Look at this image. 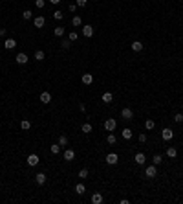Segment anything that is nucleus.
Instances as JSON below:
<instances>
[{
	"label": "nucleus",
	"mask_w": 183,
	"mask_h": 204,
	"mask_svg": "<svg viewBox=\"0 0 183 204\" xmlns=\"http://www.w3.org/2000/svg\"><path fill=\"white\" fill-rule=\"evenodd\" d=\"M79 178H88V169H81L79 171Z\"/></svg>",
	"instance_id": "36"
},
{
	"label": "nucleus",
	"mask_w": 183,
	"mask_h": 204,
	"mask_svg": "<svg viewBox=\"0 0 183 204\" xmlns=\"http://www.w3.org/2000/svg\"><path fill=\"white\" fill-rule=\"evenodd\" d=\"M81 131H82V132H86V134H88V132H92V123H84V125L81 127Z\"/></svg>",
	"instance_id": "32"
},
{
	"label": "nucleus",
	"mask_w": 183,
	"mask_h": 204,
	"mask_svg": "<svg viewBox=\"0 0 183 204\" xmlns=\"http://www.w3.org/2000/svg\"><path fill=\"white\" fill-rule=\"evenodd\" d=\"M86 4H88V0H77V6L79 8H84Z\"/></svg>",
	"instance_id": "39"
},
{
	"label": "nucleus",
	"mask_w": 183,
	"mask_h": 204,
	"mask_svg": "<svg viewBox=\"0 0 183 204\" xmlns=\"http://www.w3.org/2000/svg\"><path fill=\"white\" fill-rule=\"evenodd\" d=\"M101 99H103V103H112L113 94H112V92H105V94L101 96Z\"/></svg>",
	"instance_id": "17"
},
{
	"label": "nucleus",
	"mask_w": 183,
	"mask_h": 204,
	"mask_svg": "<svg viewBox=\"0 0 183 204\" xmlns=\"http://www.w3.org/2000/svg\"><path fill=\"white\" fill-rule=\"evenodd\" d=\"M53 33H55L57 37H62V35H64V28H62V26H57L55 29H53Z\"/></svg>",
	"instance_id": "29"
},
{
	"label": "nucleus",
	"mask_w": 183,
	"mask_h": 204,
	"mask_svg": "<svg viewBox=\"0 0 183 204\" xmlns=\"http://www.w3.org/2000/svg\"><path fill=\"white\" fill-rule=\"evenodd\" d=\"M35 6H37L38 9H42L44 6H46V0H35Z\"/></svg>",
	"instance_id": "33"
},
{
	"label": "nucleus",
	"mask_w": 183,
	"mask_h": 204,
	"mask_svg": "<svg viewBox=\"0 0 183 204\" xmlns=\"http://www.w3.org/2000/svg\"><path fill=\"white\" fill-rule=\"evenodd\" d=\"M115 127H117V121L113 120V118H108V120L105 121V129H106L108 132H112V131H113V129H115Z\"/></svg>",
	"instance_id": "4"
},
{
	"label": "nucleus",
	"mask_w": 183,
	"mask_h": 204,
	"mask_svg": "<svg viewBox=\"0 0 183 204\" xmlns=\"http://www.w3.org/2000/svg\"><path fill=\"white\" fill-rule=\"evenodd\" d=\"M49 101H51V94H49V92H42L41 94V103H46V105H48Z\"/></svg>",
	"instance_id": "15"
},
{
	"label": "nucleus",
	"mask_w": 183,
	"mask_h": 204,
	"mask_svg": "<svg viewBox=\"0 0 183 204\" xmlns=\"http://www.w3.org/2000/svg\"><path fill=\"white\" fill-rule=\"evenodd\" d=\"M44 57H46V53H44L42 50H38V52H35V61H44Z\"/></svg>",
	"instance_id": "25"
},
{
	"label": "nucleus",
	"mask_w": 183,
	"mask_h": 204,
	"mask_svg": "<svg viewBox=\"0 0 183 204\" xmlns=\"http://www.w3.org/2000/svg\"><path fill=\"white\" fill-rule=\"evenodd\" d=\"M49 4H53V6H57V4H61V0H49Z\"/></svg>",
	"instance_id": "43"
},
{
	"label": "nucleus",
	"mask_w": 183,
	"mask_h": 204,
	"mask_svg": "<svg viewBox=\"0 0 183 204\" xmlns=\"http://www.w3.org/2000/svg\"><path fill=\"white\" fill-rule=\"evenodd\" d=\"M22 18H24V20H31V18H33V11H31V9H26V11L22 13Z\"/></svg>",
	"instance_id": "22"
},
{
	"label": "nucleus",
	"mask_w": 183,
	"mask_h": 204,
	"mask_svg": "<svg viewBox=\"0 0 183 204\" xmlns=\"http://www.w3.org/2000/svg\"><path fill=\"white\" fill-rule=\"evenodd\" d=\"M68 39H70V41H72V42H75V41H77V39H79V37H77V31H72V33H70V35H68Z\"/></svg>",
	"instance_id": "37"
},
{
	"label": "nucleus",
	"mask_w": 183,
	"mask_h": 204,
	"mask_svg": "<svg viewBox=\"0 0 183 204\" xmlns=\"http://www.w3.org/2000/svg\"><path fill=\"white\" fill-rule=\"evenodd\" d=\"M92 202L93 204H101L103 202V195L101 193H92Z\"/></svg>",
	"instance_id": "19"
},
{
	"label": "nucleus",
	"mask_w": 183,
	"mask_h": 204,
	"mask_svg": "<svg viewBox=\"0 0 183 204\" xmlns=\"http://www.w3.org/2000/svg\"><path fill=\"white\" fill-rule=\"evenodd\" d=\"M93 33H95V29H93L90 24L82 26V35H84V37H93Z\"/></svg>",
	"instance_id": "6"
},
{
	"label": "nucleus",
	"mask_w": 183,
	"mask_h": 204,
	"mask_svg": "<svg viewBox=\"0 0 183 204\" xmlns=\"http://www.w3.org/2000/svg\"><path fill=\"white\" fill-rule=\"evenodd\" d=\"M106 142L110 143V145H113V143L117 142V138H115V134H112V132H108L106 134Z\"/></svg>",
	"instance_id": "23"
},
{
	"label": "nucleus",
	"mask_w": 183,
	"mask_h": 204,
	"mask_svg": "<svg viewBox=\"0 0 183 204\" xmlns=\"http://www.w3.org/2000/svg\"><path fill=\"white\" fill-rule=\"evenodd\" d=\"M33 24H35V28H38V29H41V28L44 26V24H46V18L38 15V17H35V18H33Z\"/></svg>",
	"instance_id": "8"
},
{
	"label": "nucleus",
	"mask_w": 183,
	"mask_h": 204,
	"mask_svg": "<svg viewBox=\"0 0 183 204\" xmlns=\"http://www.w3.org/2000/svg\"><path fill=\"white\" fill-rule=\"evenodd\" d=\"M72 24H73V26H75V28H79V26H82V18L79 17V15H75V17L72 18Z\"/></svg>",
	"instance_id": "20"
},
{
	"label": "nucleus",
	"mask_w": 183,
	"mask_h": 204,
	"mask_svg": "<svg viewBox=\"0 0 183 204\" xmlns=\"http://www.w3.org/2000/svg\"><path fill=\"white\" fill-rule=\"evenodd\" d=\"M121 136L125 138V140H130V138L134 136V132H132V129H128V127H126V129H123V131H121Z\"/></svg>",
	"instance_id": "13"
},
{
	"label": "nucleus",
	"mask_w": 183,
	"mask_h": 204,
	"mask_svg": "<svg viewBox=\"0 0 183 204\" xmlns=\"http://www.w3.org/2000/svg\"><path fill=\"white\" fill-rule=\"evenodd\" d=\"M49 149H51L53 155H59V153H61V145H59V143H53V145L49 147Z\"/></svg>",
	"instance_id": "30"
},
{
	"label": "nucleus",
	"mask_w": 183,
	"mask_h": 204,
	"mask_svg": "<svg viewBox=\"0 0 183 204\" xmlns=\"http://www.w3.org/2000/svg\"><path fill=\"white\" fill-rule=\"evenodd\" d=\"M61 46H62L64 50H68V48L72 46V41H70V39H66V41H62V44H61Z\"/></svg>",
	"instance_id": "35"
},
{
	"label": "nucleus",
	"mask_w": 183,
	"mask_h": 204,
	"mask_svg": "<svg viewBox=\"0 0 183 204\" xmlns=\"http://www.w3.org/2000/svg\"><path fill=\"white\" fill-rule=\"evenodd\" d=\"M145 175H147L148 178H154V177L157 175V167L154 166V164H152V166H148V167L145 169Z\"/></svg>",
	"instance_id": "5"
},
{
	"label": "nucleus",
	"mask_w": 183,
	"mask_h": 204,
	"mask_svg": "<svg viewBox=\"0 0 183 204\" xmlns=\"http://www.w3.org/2000/svg\"><path fill=\"white\" fill-rule=\"evenodd\" d=\"M117 162H119V156H117L115 153H108L106 155V164L108 166H115Z\"/></svg>",
	"instance_id": "2"
},
{
	"label": "nucleus",
	"mask_w": 183,
	"mask_h": 204,
	"mask_svg": "<svg viewBox=\"0 0 183 204\" xmlns=\"http://www.w3.org/2000/svg\"><path fill=\"white\" fill-rule=\"evenodd\" d=\"M130 48L134 50V52H141V50H143V42L141 41H134V42L130 44Z\"/></svg>",
	"instance_id": "18"
},
{
	"label": "nucleus",
	"mask_w": 183,
	"mask_h": 204,
	"mask_svg": "<svg viewBox=\"0 0 183 204\" xmlns=\"http://www.w3.org/2000/svg\"><path fill=\"white\" fill-rule=\"evenodd\" d=\"M161 138H163L165 142L172 140V138H174V131H172V129H169V127H167V129H163V131H161Z\"/></svg>",
	"instance_id": "1"
},
{
	"label": "nucleus",
	"mask_w": 183,
	"mask_h": 204,
	"mask_svg": "<svg viewBox=\"0 0 183 204\" xmlns=\"http://www.w3.org/2000/svg\"><path fill=\"white\" fill-rule=\"evenodd\" d=\"M139 142H141V143H145V142H147V134H145V132H141V134H139Z\"/></svg>",
	"instance_id": "40"
},
{
	"label": "nucleus",
	"mask_w": 183,
	"mask_h": 204,
	"mask_svg": "<svg viewBox=\"0 0 183 204\" xmlns=\"http://www.w3.org/2000/svg\"><path fill=\"white\" fill-rule=\"evenodd\" d=\"M6 35V29H0V37H4Z\"/></svg>",
	"instance_id": "44"
},
{
	"label": "nucleus",
	"mask_w": 183,
	"mask_h": 204,
	"mask_svg": "<svg viewBox=\"0 0 183 204\" xmlns=\"http://www.w3.org/2000/svg\"><path fill=\"white\" fill-rule=\"evenodd\" d=\"M174 121H176V123H181V121H183V114H181V112H178L176 116H174Z\"/></svg>",
	"instance_id": "38"
},
{
	"label": "nucleus",
	"mask_w": 183,
	"mask_h": 204,
	"mask_svg": "<svg viewBox=\"0 0 183 204\" xmlns=\"http://www.w3.org/2000/svg\"><path fill=\"white\" fill-rule=\"evenodd\" d=\"M62 17H64L62 11H55V13H53V18H55V20H62Z\"/></svg>",
	"instance_id": "34"
},
{
	"label": "nucleus",
	"mask_w": 183,
	"mask_h": 204,
	"mask_svg": "<svg viewBox=\"0 0 183 204\" xmlns=\"http://www.w3.org/2000/svg\"><path fill=\"white\" fill-rule=\"evenodd\" d=\"M59 145H61V147H66V145H68V136L61 134V136H59Z\"/></svg>",
	"instance_id": "24"
},
{
	"label": "nucleus",
	"mask_w": 183,
	"mask_h": 204,
	"mask_svg": "<svg viewBox=\"0 0 183 204\" xmlns=\"http://www.w3.org/2000/svg\"><path fill=\"white\" fill-rule=\"evenodd\" d=\"M176 155H178V149L176 147H169V149H167V156H169V158H176Z\"/></svg>",
	"instance_id": "21"
},
{
	"label": "nucleus",
	"mask_w": 183,
	"mask_h": 204,
	"mask_svg": "<svg viewBox=\"0 0 183 204\" xmlns=\"http://www.w3.org/2000/svg\"><path fill=\"white\" fill-rule=\"evenodd\" d=\"M15 59H17V63H18V64H26V63L29 61V57L26 55V53H18V55L15 57Z\"/></svg>",
	"instance_id": "12"
},
{
	"label": "nucleus",
	"mask_w": 183,
	"mask_h": 204,
	"mask_svg": "<svg viewBox=\"0 0 183 204\" xmlns=\"http://www.w3.org/2000/svg\"><path fill=\"white\" fill-rule=\"evenodd\" d=\"M161 162H163V156H161V155H154V158H152V164H154V166H159Z\"/></svg>",
	"instance_id": "28"
},
{
	"label": "nucleus",
	"mask_w": 183,
	"mask_h": 204,
	"mask_svg": "<svg viewBox=\"0 0 183 204\" xmlns=\"http://www.w3.org/2000/svg\"><path fill=\"white\" fill-rule=\"evenodd\" d=\"M68 9H70V11L73 13V11H75V9H77V4H70V8H68Z\"/></svg>",
	"instance_id": "41"
},
{
	"label": "nucleus",
	"mask_w": 183,
	"mask_h": 204,
	"mask_svg": "<svg viewBox=\"0 0 183 204\" xmlns=\"http://www.w3.org/2000/svg\"><path fill=\"white\" fill-rule=\"evenodd\" d=\"M79 111H81V112L86 111V105H84V103H81V105H79Z\"/></svg>",
	"instance_id": "42"
},
{
	"label": "nucleus",
	"mask_w": 183,
	"mask_h": 204,
	"mask_svg": "<svg viewBox=\"0 0 183 204\" xmlns=\"http://www.w3.org/2000/svg\"><path fill=\"white\" fill-rule=\"evenodd\" d=\"M35 180H37L38 186H42V184H46V175H44V173H37V175H35Z\"/></svg>",
	"instance_id": "14"
},
{
	"label": "nucleus",
	"mask_w": 183,
	"mask_h": 204,
	"mask_svg": "<svg viewBox=\"0 0 183 204\" xmlns=\"http://www.w3.org/2000/svg\"><path fill=\"white\" fill-rule=\"evenodd\" d=\"M121 118H123V120H126V121H130L132 120V118H134V112H132V108H123V111H121Z\"/></svg>",
	"instance_id": "3"
},
{
	"label": "nucleus",
	"mask_w": 183,
	"mask_h": 204,
	"mask_svg": "<svg viewBox=\"0 0 183 204\" xmlns=\"http://www.w3.org/2000/svg\"><path fill=\"white\" fill-rule=\"evenodd\" d=\"M82 83H84V85H92L93 83V76H92V74H82Z\"/></svg>",
	"instance_id": "16"
},
{
	"label": "nucleus",
	"mask_w": 183,
	"mask_h": 204,
	"mask_svg": "<svg viewBox=\"0 0 183 204\" xmlns=\"http://www.w3.org/2000/svg\"><path fill=\"white\" fill-rule=\"evenodd\" d=\"M20 127H22V131H29V129H31V123H29L28 120H22L20 121Z\"/></svg>",
	"instance_id": "26"
},
{
	"label": "nucleus",
	"mask_w": 183,
	"mask_h": 204,
	"mask_svg": "<svg viewBox=\"0 0 183 204\" xmlns=\"http://www.w3.org/2000/svg\"><path fill=\"white\" fill-rule=\"evenodd\" d=\"M26 162H28V166L35 167V166H38V156H37V155H29Z\"/></svg>",
	"instance_id": "9"
},
{
	"label": "nucleus",
	"mask_w": 183,
	"mask_h": 204,
	"mask_svg": "<svg viewBox=\"0 0 183 204\" xmlns=\"http://www.w3.org/2000/svg\"><path fill=\"white\" fill-rule=\"evenodd\" d=\"M145 127L148 129V131H152V129L156 127V123H154V120H147V121H145Z\"/></svg>",
	"instance_id": "31"
},
{
	"label": "nucleus",
	"mask_w": 183,
	"mask_h": 204,
	"mask_svg": "<svg viewBox=\"0 0 183 204\" xmlns=\"http://www.w3.org/2000/svg\"><path fill=\"white\" fill-rule=\"evenodd\" d=\"M134 160H136L137 166H143V164L147 162V156L143 155V153H136V158H134Z\"/></svg>",
	"instance_id": "10"
},
{
	"label": "nucleus",
	"mask_w": 183,
	"mask_h": 204,
	"mask_svg": "<svg viewBox=\"0 0 183 204\" xmlns=\"http://www.w3.org/2000/svg\"><path fill=\"white\" fill-rule=\"evenodd\" d=\"M62 156H64V160H66V162H72L73 158H75V151H73V149H66Z\"/></svg>",
	"instance_id": "7"
},
{
	"label": "nucleus",
	"mask_w": 183,
	"mask_h": 204,
	"mask_svg": "<svg viewBox=\"0 0 183 204\" xmlns=\"http://www.w3.org/2000/svg\"><path fill=\"white\" fill-rule=\"evenodd\" d=\"M75 191H77V195H82V193L86 191V188H84V184H77L75 186Z\"/></svg>",
	"instance_id": "27"
},
{
	"label": "nucleus",
	"mask_w": 183,
	"mask_h": 204,
	"mask_svg": "<svg viewBox=\"0 0 183 204\" xmlns=\"http://www.w3.org/2000/svg\"><path fill=\"white\" fill-rule=\"evenodd\" d=\"M15 46H17V41H15V39H6V41H4V48L6 50H13Z\"/></svg>",
	"instance_id": "11"
}]
</instances>
